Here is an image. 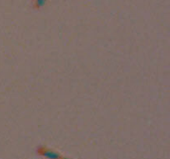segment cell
<instances>
[{
    "mask_svg": "<svg viewBox=\"0 0 170 159\" xmlns=\"http://www.w3.org/2000/svg\"><path fill=\"white\" fill-rule=\"evenodd\" d=\"M38 153L47 159H61L62 158V155L60 153L56 152V151L52 149L46 148V147H44V146H40L39 148H38Z\"/></svg>",
    "mask_w": 170,
    "mask_h": 159,
    "instance_id": "1",
    "label": "cell"
},
{
    "mask_svg": "<svg viewBox=\"0 0 170 159\" xmlns=\"http://www.w3.org/2000/svg\"><path fill=\"white\" fill-rule=\"evenodd\" d=\"M46 1L47 0H35V4L38 8H40V7H43L46 4Z\"/></svg>",
    "mask_w": 170,
    "mask_h": 159,
    "instance_id": "2",
    "label": "cell"
},
{
    "mask_svg": "<svg viewBox=\"0 0 170 159\" xmlns=\"http://www.w3.org/2000/svg\"><path fill=\"white\" fill-rule=\"evenodd\" d=\"M61 159H70V158H67V157H62Z\"/></svg>",
    "mask_w": 170,
    "mask_h": 159,
    "instance_id": "3",
    "label": "cell"
}]
</instances>
